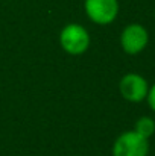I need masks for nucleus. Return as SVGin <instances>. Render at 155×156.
Listing matches in <instances>:
<instances>
[{"label":"nucleus","mask_w":155,"mask_h":156,"mask_svg":"<svg viewBox=\"0 0 155 156\" xmlns=\"http://www.w3.org/2000/svg\"><path fill=\"white\" fill-rule=\"evenodd\" d=\"M149 143L148 138L138 135L135 130L123 132L113 146V156H148Z\"/></svg>","instance_id":"2"},{"label":"nucleus","mask_w":155,"mask_h":156,"mask_svg":"<svg viewBox=\"0 0 155 156\" xmlns=\"http://www.w3.org/2000/svg\"><path fill=\"white\" fill-rule=\"evenodd\" d=\"M59 46L65 53L79 56L90 47V34L84 26L78 23H68L59 32Z\"/></svg>","instance_id":"1"},{"label":"nucleus","mask_w":155,"mask_h":156,"mask_svg":"<svg viewBox=\"0 0 155 156\" xmlns=\"http://www.w3.org/2000/svg\"><path fill=\"white\" fill-rule=\"evenodd\" d=\"M119 90H120V94L125 100L132 102V103H138V102L146 99L148 91H149V85L143 76H140L137 73H128L120 79Z\"/></svg>","instance_id":"5"},{"label":"nucleus","mask_w":155,"mask_h":156,"mask_svg":"<svg viewBox=\"0 0 155 156\" xmlns=\"http://www.w3.org/2000/svg\"><path fill=\"white\" fill-rule=\"evenodd\" d=\"M149 43V34L145 26L138 23L128 24L120 35V46L128 55H138L146 49Z\"/></svg>","instance_id":"4"},{"label":"nucleus","mask_w":155,"mask_h":156,"mask_svg":"<svg viewBox=\"0 0 155 156\" xmlns=\"http://www.w3.org/2000/svg\"><path fill=\"white\" fill-rule=\"evenodd\" d=\"M146 100H148V103H149V106H151V109L155 112V83L149 88L148 96H146Z\"/></svg>","instance_id":"7"},{"label":"nucleus","mask_w":155,"mask_h":156,"mask_svg":"<svg viewBox=\"0 0 155 156\" xmlns=\"http://www.w3.org/2000/svg\"><path fill=\"white\" fill-rule=\"evenodd\" d=\"M84 9L93 23L106 26L119 15V0H85Z\"/></svg>","instance_id":"3"},{"label":"nucleus","mask_w":155,"mask_h":156,"mask_svg":"<svg viewBox=\"0 0 155 156\" xmlns=\"http://www.w3.org/2000/svg\"><path fill=\"white\" fill-rule=\"evenodd\" d=\"M134 130L145 136V138H149L152 136L155 132V121L151 117H140L137 121H135V126H134Z\"/></svg>","instance_id":"6"}]
</instances>
